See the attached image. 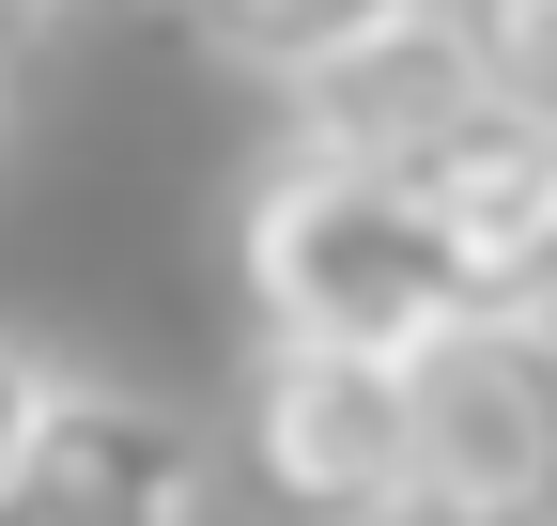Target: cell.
Instances as JSON below:
<instances>
[{
	"label": "cell",
	"mask_w": 557,
	"mask_h": 526,
	"mask_svg": "<svg viewBox=\"0 0 557 526\" xmlns=\"http://www.w3.org/2000/svg\"><path fill=\"white\" fill-rule=\"evenodd\" d=\"M403 526H557V310H449L403 341Z\"/></svg>",
	"instance_id": "2"
},
{
	"label": "cell",
	"mask_w": 557,
	"mask_h": 526,
	"mask_svg": "<svg viewBox=\"0 0 557 526\" xmlns=\"http://www.w3.org/2000/svg\"><path fill=\"white\" fill-rule=\"evenodd\" d=\"M434 32L465 47V93L480 109L557 124V0H434Z\"/></svg>",
	"instance_id": "8"
},
{
	"label": "cell",
	"mask_w": 557,
	"mask_h": 526,
	"mask_svg": "<svg viewBox=\"0 0 557 526\" xmlns=\"http://www.w3.org/2000/svg\"><path fill=\"white\" fill-rule=\"evenodd\" d=\"M16 16H62V0H0V32H16Z\"/></svg>",
	"instance_id": "10"
},
{
	"label": "cell",
	"mask_w": 557,
	"mask_h": 526,
	"mask_svg": "<svg viewBox=\"0 0 557 526\" xmlns=\"http://www.w3.org/2000/svg\"><path fill=\"white\" fill-rule=\"evenodd\" d=\"M248 310L278 341H418L465 310V263L418 202V171H357V155H278L248 186Z\"/></svg>",
	"instance_id": "1"
},
{
	"label": "cell",
	"mask_w": 557,
	"mask_h": 526,
	"mask_svg": "<svg viewBox=\"0 0 557 526\" xmlns=\"http://www.w3.org/2000/svg\"><path fill=\"white\" fill-rule=\"evenodd\" d=\"M278 93H295V155H357V171H418V155L480 109V93H465V47L434 32V0H418L403 32L310 62V78H278Z\"/></svg>",
	"instance_id": "6"
},
{
	"label": "cell",
	"mask_w": 557,
	"mask_h": 526,
	"mask_svg": "<svg viewBox=\"0 0 557 526\" xmlns=\"http://www.w3.org/2000/svg\"><path fill=\"white\" fill-rule=\"evenodd\" d=\"M418 0H201V32H218V62H248V78H310V62L403 32Z\"/></svg>",
	"instance_id": "7"
},
{
	"label": "cell",
	"mask_w": 557,
	"mask_h": 526,
	"mask_svg": "<svg viewBox=\"0 0 557 526\" xmlns=\"http://www.w3.org/2000/svg\"><path fill=\"white\" fill-rule=\"evenodd\" d=\"M248 480L278 526H403V465H418V403L387 341H278L248 356Z\"/></svg>",
	"instance_id": "3"
},
{
	"label": "cell",
	"mask_w": 557,
	"mask_h": 526,
	"mask_svg": "<svg viewBox=\"0 0 557 526\" xmlns=\"http://www.w3.org/2000/svg\"><path fill=\"white\" fill-rule=\"evenodd\" d=\"M418 202H434V233L465 263V310H557V124L465 109L418 155Z\"/></svg>",
	"instance_id": "5"
},
{
	"label": "cell",
	"mask_w": 557,
	"mask_h": 526,
	"mask_svg": "<svg viewBox=\"0 0 557 526\" xmlns=\"http://www.w3.org/2000/svg\"><path fill=\"white\" fill-rule=\"evenodd\" d=\"M0 526H201V434L171 403L47 372L16 465H0Z\"/></svg>",
	"instance_id": "4"
},
{
	"label": "cell",
	"mask_w": 557,
	"mask_h": 526,
	"mask_svg": "<svg viewBox=\"0 0 557 526\" xmlns=\"http://www.w3.org/2000/svg\"><path fill=\"white\" fill-rule=\"evenodd\" d=\"M32 403H47V372H32L16 341H0V465H16V434H32Z\"/></svg>",
	"instance_id": "9"
}]
</instances>
